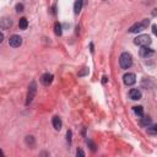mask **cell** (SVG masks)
I'll return each mask as SVG.
<instances>
[{
  "instance_id": "obj_25",
  "label": "cell",
  "mask_w": 157,
  "mask_h": 157,
  "mask_svg": "<svg viewBox=\"0 0 157 157\" xmlns=\"http://www.w3.org/2000/svg\"><path fill=\"white\" fill-rule=\"evenodd\" d=\"M152 32L156 34V25H154V26H152Z\"/></svg>"
},
{
  "instance_id": "obj_10",
  "label": "cell",
  "mask_w": 157,
  "mask_h": 157,
  "mask_svg": "<svg viewBox=\"0 0 157 157\" xmlns=\"http://www.w3.org/2000/svg\"><path fill=\"white\" fill-rule=\"evenodd\" d=\"M11 26H13V21H11V19H3L1 21H0V27H1L3 30H8V28H10Z\"/></svg>"
},
{
  "instance_id": "obj_12",
  "label": "cell",
  "mask_w": 157,
  "mask_h": 157,
  "mask_svg": "<svg viewBox=\"0 0 157 157\" xmlns=\"http://www.w3.org/2000/svg\"><path fill=\"white\" fill-rule=\"evenodd\" d=\"M82 5H84V0H76L74 4V13L79 14L81 11V9H82Z\"/></svg>"
},
{
  "instance_id": "obj_21",
  "label": "cell",
  "mask_w": 157,
  "mask_h": 157,
  "mask_svg": "<svg viewBox=\"0 0 157 157\" xmlns=\"http://www.w3.org/2000/svg\"><path fill=\"white\" fill-rule=\"evenodd\" d=\"M66 136H68V142H69V144H71V131H70V130H68Z\"/></svg>"
},
{
  "instance_id": "obj_20",
  "label": "cell",
  "mask_w": 157,
  "mask_h": 157,
  "mask_svg": "<svg viewBox=\"0 0 157 157\" xmlns=\"http://www.w3.org/2000/svg\"><path fill=\"white\" fill-rule=\"evenodd\" d=\"M16 10L19 11V13L20 11H24V4H17L16 5Z\"/></svg>"
},
{
  "instance_id": "obj_11",
  "label": "cell",
  "mask_w": 157,
  "mask_h": 157,
  "mask_svg": "<svg viewBox=\"0 0 157 157\" xmlns=\"http://www.w3.org/2000/svg\"><path fill=\"white\" fill-rule=\"evenodd\" d=\"M52 124H53L55 130H60L61 126H63V121H61V119L59 117H54L53 120H52Z\"/></svg>"
},
{
  "instance_id": "obj_23",
  "label": "cell",
  "mask_w": 157,
  "mask_h": 157,
  "mask_svg": "<svg viewBox=\"0 0 157 157\" xmlns=\"http://www.w3.org/2000/svg\"><path fill=\"white\" fill-rule=\"evenodd\" d=\"M86 73H89V69H86V68H85V70H84V71H81V73L79 74V76H82V75H85Z\"/></svg>"
},
{
  "instance_id": "obj_19",
  "label": "cell",
  "mask_w": 157,
  "mask_h": 157,
  "mask_svg": "<svg viewBox=\"0 0 157 157\" xmlns=\"http://www.w3.org/2000/svg\"><path fill=\"white\" fill-rule=\"evenodd\" d=\"M26 142H27L28 145H30V144L33 145V144H34V139H33V136H27V137H26Z\"/></svg>"
},
{
  "instance_id": "obj_14",
  "label": "cell",
  "mask_w": 157,
  "mask_h": 157,
  "mask_svg": "<svg viewBox=\"0 0 157 157\" xmlns=\"http://www.w3.org/2000/svg\"><path fill=\"white\" fill-rule=\"evenodd\" d=\"M54 33L57 34V36H61V34H63L61 25L59 24V22H55V25H54Z\"/></svg>"
},
{
  "instance_id": "obj_1",
  "label": "cell",
  "mask_w": 157,
  "mask_h": 157,
  "mask_svg": "<svg viewBox=\"0 0 157 157\" xmlns=\"http://www.w3.org/2000/svg\"><path fill=\"white\" fill-rule=\"evenodd\" d=\"M119 64H120V68L126 70L133 65V57L129 53H121L120 58H119Z\"/></svg>"
},
{
  "instance_id": "obj_6",
  "label": "cell",
  "mask_w": 157,
  "mask_h": 157,
  "mask_svg": "<svg viewBox=\"0 0 157 157\" xmlns=\"http://www.w3.org/2000/svg\"><path fill=\"white\" fill-rule=\"evenodd\" d=\"M9 44H10V47H13V48L20 47V45L22 44V38H21L20 36H17V34H14V36L10 37Z\"/></svg>"
},
{
  "instance_id": "obj_18",
  "label": "cell",
  "mask_w": 157,
  "mask_h": 157,
  "mask_svg": "<svg viewBox=\"0 0 157 157\" xmlns=\"http://www.w3.org/2000/svg\"><path fill=\"white\" fill-rule=\"evenodd\" d=\"M87 145H89V146H90L91 151H94V152H95V151H96V145H95L94 142H92L91 140H90V141H87Z\"/></svg>"
},
{
  "instance_id": "obj_3",
  "label": "cell",
  "mask_w": 157,
  "mask_h": 157,
  "mask_svg": "<svg viewBox=\"0 0 157 157\" xmlns=\"http://www.w3.org/2000/svg\"><path fill=\"white\" fill-rule=\"evenodd\" d=\"M149 26V20H142L141 22H137V24L133 25L129 28V32L130 33H137V32H141L142 30H145Z\"/></svg>"
},
{
  "instance_id": "obj_16",
  "label": "cell",
  "mask_w": 157,
  "mask_h": 157,
  "mask_svg": "<svg viewBox=\"0 0 157 157\" xmlns=\"http://www.w3.org/2000/svg\"><path fill=\"white\" fill-rule=\"evenodd\" d=\"M134 113H135L136 115H139V117H142V115H144V108L141 106L134 107Z\"/></svg>"
},
{
  "instance_id": "obj_17",
  "label": "cell",
  "mask_w": 157,
  "mask_h": 157,
  "mask_svg": "<svg viewBox=\"0 0 157 157\" xmlns=\"http://www.w3.org/2000/svg\"><path fill=\"white\" fill-rule=\"evenodd\" d=\"M147 134H150V135H156L157 134V125H149L147 126Z\"/></svg>"
},
{
  "instance_id": "obj_27",
  "label": "cell",
  "mask_w": 157,
  "mask_h": 157,
  "mask_svg": "<svg viewBox=\"0 0 157 157\" xmlns=\"http://www.w3.org/2000/svg\"><path fill=\"white\" fill-rule=\"evenodd\" d=\"M55 9H57L55 6H53V8H52V10H53V14H54V15H55V13H57V11H55Z\"/></svg>"
},
{
  "instance_id": "obj_13",
  "label": "cell",
  "mask_w": 157,
  "mask_h": 157,
  "mask_svg": "<svg viewBox=\"0 0 157 157\" xmlns=\"http://www.w3.org/2000/svg\"><path fill=\"white\" fill-rule=\"evenodd\" d=\"M19 27L21 28V30H26V28L28 27V21L26 17H21L20 21H19Z\"/></svg>"
},
{
  "instance_id": "obj_9",
  "label": "cell",
  "mask_w": 157,
  "mask_h": 157,
  "mask_svg": "<svg viewBox=\"0 0 157 157\" xmlns=\"http://www.w3.org/2000/svg\"><path fill=\"white\" fill-rule=\"evenodd\" d=\"M154 49H151V48H147V47H141L140 49V55L142 58H149L151 55H154Z\"/></svg>"
},
{
  "instance_id": "obj_28",
  "label": "cell",
  "mask_w": 157,
  "mask_h": 157,
  "mask_svg": "<svg viewBox=\"0 0 157 157\" xmlns=\"http://www.w3.org/2000/svg\"><path fill=\"white\" fill-rule=\"evenodd\" d=\"M0 156H4V152H3L1 150H0Z\"/></svg>"
},
{
  "instance_id": "obj_7",
  "label": "cell",
  "mask_w": 157,
  "mask_h": 157,
  "mask_svg": "<svg viewBox=\"0 0 157 157\" xmlns=\"http://www.w3.org/2000/svg\"><path fill=\"white\" fill-rule=\"evenodd\" d=\"M54 76L52 74L47 73V74H43L42 75V77H40V82H42L44 86H49L52 84V81H53Z\"/></svg>"
},
{
  "instance_id": "obj_2",
  "label": "cell",
  "mask_w": 157,
  "mask_h": 157,
  "mask_svg": "<svg viewBox=\"0 0 157 157\" xmlns=\"http://www.w3.org/2000/svg\"><path fill=\"white\" fill-rule=\"evenodd\" d=\"M134 43L136 45H140V47H147L151 44V38L147 34H141V36H137L134 39Z\"/></svg>"
},
{
  "instance_id": "obj_26",
  "label": "cell",
  "mask_w": 157,
  "mask_h": 157,
  "mask_svg": "<svg viewBox=\"0 0 157 157\" xmlns=\"http://www.w3.org/2000/svg\"><path fill=\"white\" fill-rule=\"evenodd\" d=\"M102 82H103V84H106V82H107V77H106V76H103V80H102Z\"/></svg>"
},
{
  "instance_id": "obj_8",
  "label": "cell",
  "mask_w": 157,
  "mask_h": 157,
  "mask_svg": "<svg viewBox=\"0 0 157 157\" xmlns=\"http://www.w3.org/2000/svg\"><path fill=\"white\" fill-rule=\"evenodd\" d=\"M129 97H130V100L133 101H139V100H141V92L140 90H137V89H131L129 91Z\"/></svg>"
},
{
  "instance_id": "obj_15",
  "label": "cell",
  "mask_w": 157,
  "mask_h": 157,
  "mask_svg": "<svg viewBox=\"0 0 157 157\" xmlns=\"http://www.w3.org/2000/svg\"><path fill=\"white\" fill-rule=\"evenodd\" d=\"M151 118H149V117H144L142 115V118H141V121H140V124L142 125V126H149V125H151Z\"/></svg>"
},
{
  "instance_id": "obj_24",
  "label": "cell",
  "mask_w": 157,
  "mask_h": 157,
  "mask_svg": "<svg viewBox=\"0 0 157 157\" xmlns=\"http://www.w3.org/2000/svg\"><path fill=\"white\" fill-rule=\"evenodd\" d=\"M3 40H4V34H3L1 32H0V43H1Z\"/></svg>"
},
{
  "instance_id": "obj_5",
  "label": "cell",
  "mask_w": 157,
  "mask_h": 157,
  "mask_svg": "<svg viewBox=\"0 0 157 157\" xmlns=\"http://www.w3.org/2000/svg\"><path fill=\"white\" fill-rule=\"evenodd\" d=\"M123 81H124V84L126 86H131L136 82V76H135V74H133V73H128L125 74L124 76H123Z\"/></svg>"
},
{
  "instance_id": "obj_4",
  "label": "cell",
  "mask_w": 157,
  "mask_h": 157,
  "mask_svg": "<svg viewBox=\"0 0 157 157\" xmlns=\"http://www.w3.org/2000/svg\"><path fill=\"white\" fill-rule=\"evenodd\" d=\"M36 92H37V85L34 81H32L30 87H28V92H27V101H26V104L28 106L32 101H33V98L34 96H36Z\"/></svg>"
},
{
  "instance_id": "obj_22",
  "label": "cell",
  "mask_w": 157,
  "mask_h": 157,
  "mask_svg": "<svg viewBox=\"0 0 157 157\" xmlns=\"http://www.w3.org/2000/svg\"><path fill=\"white\" fill-rule=\"evenodd\" d=\"M76 155H77V156H81V157H84V156H85V152H84L82 150H77V151H76Z\"/></svg>"
}]
</instances>
